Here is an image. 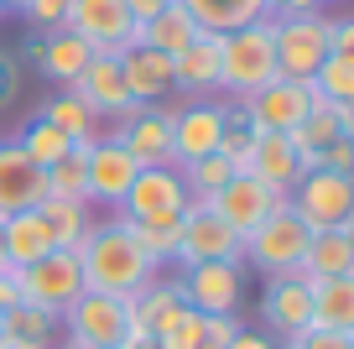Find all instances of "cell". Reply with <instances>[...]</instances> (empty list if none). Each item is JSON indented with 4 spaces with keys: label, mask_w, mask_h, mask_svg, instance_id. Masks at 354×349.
<instances>
[{
    "label": "cell",
    "mask_w": 354,
    "mask_h": 349,
    "mask_svg": "<svg viewBox=\"0 0 354 349\" xmlns=\"http://www.w3.org/2000/svg\"><path fill=\"white\" fill-rule=\"evenodd\" d=\"M47 193H57V198H78V204H88L84 146H73V152H68L63 162H53V167H47Z\"/></svg>",
    "instance_id": "39"
},
{
    "label": "cell",
    "mask_w": 354,
    "mask_h": 349,
    "mask_svg": "<svg viewBox=\"0 0 354 349\" xmlns=\"http://www.w3.org/2000/svg\"><path fill=\"white\" fill-rule=\"evenodd\" d=\"M6 6H11V0H0V11H6Z\"/></svg>",
    "instance_id": "51"
},
{
    "label": "cell",
    "mask_w": 354,
    "mask_h": 349,
    "mask_svg": "<svg viewBox=\"0 0 354 349\" xmlns=\"http://www.w3.org/2000/svg\"><path fill=\"white\" fill-rule=\"evenodd\" d=\"M172 89H183V94H209V89H219V37L198 32L172 57Z\"/></svg>",
    "instance_id": "27"
},
{
    "label": "cell",
    "mask_w": 354,
    "mask_h": 349,
    "mask_svg": "<svg viewBox=\"0 0 354 349\" xmlns=\"http://www.w3.org/2000/svg\"><path fill=\"white\" fill-rule=\"evenodd\" d=\"M0 240H6V271H26L32 261H42L53 251V235H47V219L37 208L0 219Z\"/></svg>",
    "instance_id": "26"
},
{
    "label": "cell",
    "mask_w": 354,
    "mask_h": 349,
    "mask_svg": "<svg viewBox=\"0 0 354 349\" xmlns=\"http://www.w3.org/2000/svg\"><path fill=\"white\" fill-rule=\"evenodd\" d=\"M73 37H84L94 53H125L136 32V16L125 11V0H73L63 16Z\"/></svg>",
    "instance_id": "9"
},
{
    "label": "cell",
    "mask_w": 354,
    "mask_h": 349,
    "mask_svg": "<svg viewBox=\"0 0 354 349\" xmlns=\"http://www.w3.org/2000/svg\"><path fill=\"white\" fill-rule=\"evenodd\" d=\"M261 318L271 323V334L292 339L313 323V282L297 271H281V276H266V292H261Z\"/></svg>",
    "instance_id": "15"
},
{
    "label": "cell",
    "mask_w": 354,
    "mask_h": 349,
    "mask_svg": "<svg viewBox=\"0 0 354 349\" xmlns=\"http://www.w3.org/2000/svg\"><path fill=\"white\" fill-rule=\"evenodd\" d=\"M0 271H6V240H0Z\"/></svg>",
    "instance_id": "48"
},
{
    "label": "cell",
    "mask_w": 354,
    "mask_h": 349,
    "mask_svg": "<svg viewBox=\"0 0 354 349\" xmlns=\"http://www.w3.org/2000/svg\"><path fill=\"white\" fill-rule=\"evenodd\" d=\"M245 115L255 120V131H277V136H292L302 125V115H308L313 105H323L318 94H313V84H292V78H271V84L261 89V94L240 99Z\"/></svg>",
    "instance_id": "11"
},
{
    "label": "cell",
    "mask_w": 354,
    "mask_h": 349,
    "mask_svg": "<svg viewBox=\"0 0 354 349\" xmlns=\"http://www.w3.org/2000/svg\"><path fill=\"white\" fill-rule=\"evenodd\" d=\"M26 57H37V68H42L53 84L73 89V78L88 68V57H94V47L84 42V37H73L68 26H53V32H37L32 42H26Z\"/></svg>",
    "instance_id": "17"
},
{
    "label": "cell",
    "mask_w": 354,
    "mask_h": 349,
    "mask_svg": "<svg viewBox=\"0 0 354 349\" xmlns=\"http://www.w3.org/2000/svg\"><path fill=\"white\" fill-rule=\"evenodd\" d=\"M120 78L131 89L136 105H162L172 89V57L167 53H151V47H125L120 53Z\"/></svg>",
    "instance_id": "22"
},
{
    "label": "cell",
    "mask_w": 354,
    "mask_h": 349,
    "mask_svg": "<svg viewBox=\"0 0 354 349\" xmlns=\"http://www.w3.org/2000/svg\"><path fill=\"white\" fill-rule=\"evenodd\" d=\"M21 282V303H37L47 313L63 318V307L84 292V271H78V256L73 251H47L42 261H32L26 271H16Z\"/></svg>",
    "instance_id": "8"
},
{
    "label": "cell",
    "mask_w": 354,
    "mask_h": 349,
    "mask_svg": "<svg viewBox=\"0 0 354 349\" xmlns=\"http://www.w3.org/2000/svg\"><path fill=\"white\" fill-rule=\"evenodd\" d=\"M37 214L47 219V235H53V251H78V240H84L88 229V204H78V198H57L47 193L42 204H37Z\"/></svg>",
    "instance_id": "32"
},
{
    "label": "cell",
    "mask_w": 354,
    "mask_h": 349,
    "mask_svg": "<svg viewBox=\"0 0 354 349\" xmlns=\"http://www.w3.org/2000/svg\"><path fill=\"white\" fill-rule=\"evenodd\" d=\"M219 131H224V105L172 109V167L198 162V156L219 152Z\"/></svg>",
    "instance_id": "18"
},
{
    "label": "cell",
    "mask_w": 354,
    "mask_h": 349,
    "mask_svg": "<svg viewBox=\"0 0 354 349\" xmlns=\"http://www.w3.org/2000/svg\"><path fill=\"white\" fill-rule=\"evenodd\" d=\"M16 146H21V156H26V162H37L42 172H47L53 162H63L68 152H73V141H68V136L57 131V125H47L42 115H37V120L21 131V141H16Z\"/></svg>",
    "instance_id": "36"
},
{
    "label": "cell",
    "mask_w": 354,
    "mask_h": 349,
    "mask_svg": "<svg viewBox=\"0 0 354 349\" xmlns=\"http://www.w3.org/2000/svg\"><path fill=\"white\" fill-rule=\"evenodd\" d=\"M271 42H277V73L292 84H308L318 63L328 57V16H271Z\"/></svg>",
    "instance_id": "5"
},
{
    "label": "cell",
    "mask_w": 354,
    "mask_h": 349,
    "mask_svg": "<svg viewBox=\"0 0 354 349\" xmlns=\"http://www.w3.org/2000/svg\"><path fill=\"white\" fill-rule=\"evenodd\" d=\"M240 251H245V240L209 204H198V198L183 204V235H177L172 261H183V266H193V261H240Z\"/></svg>",
    "instance_id": "7"
},
{
    "label": "cell",
    "mask_w": 354,
    "mask_h": 349,
    "mask_svg": "<svg viewBox=\"0 0 354 349\" xmlns=\"http://www.w3.org/2000/svg\"><path fill=\"white\" fill-rule=\"evenodd\" d=\"M287 208L308 229H339V224L354 219V177L313 167V172H302L297 183L287 188Z\"/></svg>",
    "instance_id": "4"
},
{
    "label": "cell",
    "mask_w": 354,
    "mask_h": 349,
    "mask_svg": "<svg viewBox=\"0 0 354 349\" xmlns=\"http://www.w3.org/2000/svg\"><path fill=\"white\" fill-rule=\"evenodd\" d=\"M318 167H328V172H349V177H354V136H339L333 146H323Z\"/></svg>",
    "instance_id": "43"
},
{
    "label": "cell",
    "mask_w": 354,
    "mask_h": 349,
    "mask_svg": "<svg viewBox=\"0 0 354 349\" xmlns=\"http://www.w3.org/2000/svg\"><path fill=\"white\" fill-rule=\"evenodd\" d=\"M177 177H183L188 198L209 204V198H214V193H219V188L234 177V162H230L224 152H209V156H198V162H183V167H177Z\"/></svg>",
    "instance_id": "35"
},
{
    "label": "cell",
    "mask_w": 354,
    "mask_h": 349,
    "mask_svg": "<svg viewBox=\"0 0 354 349\" xmlns=\"http://www.w3.org/2000/svg\"><path fill=\"white\" fill-rule=\"evenodd\" d=\"M188 313V297H183V282H146L141 292L131 297V318H136V334L156 339L162 328H172L177 318Z\"/></svg>",
    "instance_id": "25"
},
{
    "label": "cell",
    "mask_w": 354,
    "mask_h": 349,
    "mask_svg": "<svg viewBox=\"0 0 354 349\" xmlns=\"http://www.w3.org/2000/svg\"><path fill=\"white\" fill-rule=\"evenodd\" d=\"M42 198H47V172L37 162H26L16 141H6L0 146V219L37 208Z\"/></svg>",
    "instance_id": "19"
},
{
    "label": "cell",
    "mask_w": 354,
    "mask_h": 349,
    "mask_svg": "<svg viewBox=\"0 0 354 349\" xmlns=\"http://www.w3.org/2000/svg\"><path fill=\"white\" fill-rule=\"evenodd\" d=\"M73 256H78V271H84V292L136 297L146 282H156V261L120 229V219L115 224H94L78 240Z\"/></svg>",
    "instance_id": "1"
},
{
    "label": "cell",
    "mask_w": 354,
    "mask_h": 349,
    "mask_svg": "<svg viewBox=\"0 0 354 349\" xmlns=\"http://www.w3.org/2000/svg\"><path fill=\"white\" fill-rule=\"evenodd\" d=\"M198 37V26H193V16L183 11V6H162L156 16H146V21H136V32H131V47H151V53H167V57H177L183 47Z\"/></svg>",
    "instance_id": "28"
},
{
    "label": "cell",
    "mask_w": 354,
    "mask_h": 349,
    "mask_svg": "<svg viewBox=\"0 0 354 349\" xmlns=\"http://www.w3.org/2000/svg\"><path fill=\"white\" fill-rule=\"evenodd\" d=\"M136 156L125 152L115 136H104V141H88L84 146V177H88V204H104V208H120L125 193H131L136 183Z\"/></svg>",
    "instance_id": "10"
},
{
    "label": "cell",
    "mask_w": 354,
    "mask_h": 349,
    "mask_svg": "<svg viewBox=\"0 0 354 349\" xmlns=\"http://www.w3.org/2000/svg\"><path fill=\"white\" fill-rule=\"evenodd\" d=\"M136 318H131V297H110V292H78L63 307V334L68 349H120L131 339Z\"/></svg>",
    "instance_id": "3"
},
{
    "label": "cell",
    "mask_w": 354,
    "mask_h": 349,
    "mask_svg": "<svg viewBox=\"0 0 354 349\" xmlns=\"http://www.w3.org/2000/svg\"><path fill=\"white\" fill-rule=\"evenodd\" d=\"M323 0H266V16H302V11H318Z\"/></svg>",
    "instance_id": "44"
},
{
    "label": "cell",
    "mask_w": 354,
    "mask_h": 349,
    "mask_svg": "<svg viewBox=\"0 0 354 349\" xmlns=\"http://www.w3.org/2000/svg\"><path fill=\"white\" fill-rule=\"evenodd\" d=\"M230 349H287V344H271L266 334H245V328H240V334L230 339Z\"/></svg>",
    "instance_id": "46"
},
{
    "label": "cell",
    "mask_w": 354,
    "mask_h": 349,
    "mask_svg": "<svg viewBox=\"0 0 354 349\" xmlns=\"http://www.w3.org/2000/svg\"><path fill=\"white\" fill-rule=\"evenodd\" d=\"M115 141L136 156V167H172V109L167 105H136L120 115Z\"/></svg>",
    "instance_id": "12"
},
{
    "label": "cell",
    "mask_w": 354,
    "mask_h": 349,
    "mask_svg": "<svg viewBox=\"0 0 354 349\" xmlns=\"http://www.w3.org/2000/svg\"><path fill=\"white\" fill-rule=\"evenodd\" d=\"M68 6H73V0H26L21 16H26V26H37V32H53V26H63Z\"/></svg>",
    "instance_id": "42"
},
{
    "label": "cell",
    "mask_w": 354,
    "mask_h": 349,
    "mask_svg": "<svg viewBox=\"0 0 354 349\" xmlns=\"http://www.w3.org/2000/svg\"><path fill=\"white\" fill-rule=\"evenodd\" d=\"M287 349H354V334H349V328H318V323H308L302 334L287 339Z\"/></svg>",
    "instance_id": "41"
},
{
    "label": "cell",
    "mask_w": 354,
    "mask_h": 349,
    "mask_svg": "<svg viewBox=\"0 0 354 349\" xmlns=\"http://www.w3.org/2000/svg\"><path fill=\"white\" fill-rule=\"evenodd\" d=\"M203 334H209V313L188 307V313L177 318L172 328H162V334H156V349H198Z\"/></svg>",
    "instance_id": "40"
},
{
    "label": "cell",
    "mask_w": 354,
    "mask_h": 349,
    "mask_svg": "<svg viewBox=\"0 0 354 349\" xmlns=\"http://www.w3.org/2000/svg\"><path fill=\"white\" fill-rule=\"evenodd\" d=\"M281 204H287V198H281L277 188L255 183L250 172H234L230 183H224L219 193L209 198V208H214V214H219L224 224L234 229V235H240V240L250 235L255 224H266V219H271V208H281Z\"/></svg>",
    "instance_id": "13"
},
{
    "label": "cell",
    "mask_w": 354,
    "mask_h": 349,
    "mask_svg": "<svg viewBox=\"0 0 354 349\" xmlns=\"http://www.w3.org/2000/svg\"><path fill=\"white\" fill-rule=\"evenodd\" d=\"M308 84L323 105H354V63H344V57H323Z\"/></svg>",
    "instance_id": "38"
},
{
    "label": "cell",
    "mask_w": 354,
    "mask_h": 349,
    "mask_svg": "<svg viewBox=\"0 0 354 349\" xmlns=\"http://www.w3.org/2000/svg\"><path fill=\"white\" fill-rule=\"evenodd\" d=\"M255 120L245 115V105L234 99V105H224V131H219V152L234 162V172L245 167V156H250V146H255Z\"/></svg>",
    "instance_id": "37"
},
{
    "label": "cell",
    "mask_w": 354,
    "mask_h": 349,
    "mask_svg": "<svg viewBox=\"0 0 354 349\" xmlns=\"http://www.w3.org/2000/svg\"><path fill=\"white\" fill-rule=\"evenodd\" d=\"M339 136H354V105H313L302 115V125L292 131V146L302 156V172H313L323 156V146H333Z\"/></svg>",
    "instance_id": "21"
},
{
    "label": "cell",
    "mask_w": 354,
    "mask_h": 349,
    "mask_svg": "<svg viewBox=\"0 0 354 349\" xmlns=\"http://www.w3.org/2000/svg\"><path fill=\"white\" fill-rule=\"evenodd\" d=\"M0 349H21V344H6V339H0Z\"/></svg>",
    "instance_id": "49"
},
{
    "label": "cell",
    "mask_w": 354,
    "mask_h": 349,
    "mask_svg": "<svg viewBox=\"0 0 354 349\" xmlns=\"http://www.w3.org/2000/svg\"><path fill=\"white\" fill-rule=\"evenodd\" d=\"M11 6H16V11H21V6H26V0H11Z\"/></svg>",
    "instance_id": "50"
},
{
    "label": "cell",
    "mask_w": 354,
    "mask_h": 349,
    "mask_svg": "<svg viewBox=\"0 0 354 349\" xmlns=\"http://www.w3.org/2000/svg\"><path fill=\"white\" fill-rule=\"evenodd\" d=\"M177 6L209 37H230V32H240V26H250V21L266 16V0H177Z\"/></svg>",
    "instance_id": "29"
},
{
    "label": "cell",
    "mask_w": 354,
    "mask_h": 349,
    "mask_svg": "<svg viewBox=\"0 0 354 349\" xmlns=\"http://www.w3.org/2000/svg\"><path fill=\"white\" fill-rule=\"evenodd\" d=\"M183 204H188V188H183L177 167H141L125 204H120V214L141 219V214H167V208H183Z\"/></svg>",
    "instance_id": "24"
},
{
    "label": "cell",
    "mask_w": 354,
    "mask_h": 349,
    "mask_svg": "<svg viewBox=\"0 0 354 349\" xmlns=\"http://www.w3.org/2000/svg\"><path fill=\"white\" fill-rule=\"evenodd\" d=\"M73 94L84 99L94 115H131L136 109L131 89H125V78H120V53H94L88 57V68L73 78Z\"/></svg>",
    "instance_id": "16"
},
{
    "label": "cell",
    "mask_w": 354,
    "mask_h": 349,
    "mask_svg": "<svg viewBox=\"0 0 354 349\" xmlns=\"http://www.w3.org/2000/svg\"><path fill=\"white\" fill-rule=\"evenodd\" d=\"M162 6H172V0H125V11L136 16V21H146V16H156Z\"/></svg>",
    "instance_id": "47"
},
{
    "label": "cell",
    "mask_w": 354,
    "mask_h": 349,
    "mask_svg": "<svg viewBox=\"0 0 354 349\" xmlns=\"http://www.w3.org/2000/svg\"><path fill=\"white\" fill-rule=\"evenodd\" d=\"M240 172H250L255 183L277 188V193L287 198V188L302 177V156H297V146H292V136L261 131V136H255V146H250V156H245V167H240Z\"/></svg>",
    "instance_id": "20"
},
{
    "label": "cell",
    "mask_w": 354,
    "mask_h": 349,
    "mask_svg": "<svg viewBox=\"0 0 354 349\" xmlns=\"http://www.w3.org/2000/svg\"><path fill=\"white\" fill-rule=\"evenodd\" d=\"M177 282H183L188 307H198V313H234L240 292H245V266L240 261H193Z\"/></svg>",
    "instance_id": "14"
},
{
    "label": "cell",
    "mask_w": 354,
    "mask_h": 349,
    "mask_svg": "<svg viewBox=\"0 0 354 349\" xmlns=\"http://www.w3.org/2000/svg\"><path fill=\"white\" fill-rule=\"evenodd\" d=\"M16 303H21V282H16V271H0V313Z\"/></svg>",
    "instance_id": "45"
},
{
    "label": "cell",
    "mask_w": 354,
    "mask_h": 349,
    "mask_svg": "<svg viewBox=\"0 0 354 349\" xmlns=\"http://www.w3.org/2000/svg\"><path fill=\"white\" fill-rule=\"evenodd\" d=\"M297 276L308 282H323V276H354V229H313L308 235V251L297 261Z\"/></svg>",
    "instance_id": "23"
},
{
    "label": "cell",
    "mask_w": 354,
    "mask_h": 349,
    "mask_svg": "<svg viewBox=\"0 0 354 349\" xmlns=\"http://www.w3.org/2000/svg\"><path fill=\"white\" fill-rule=\"evenodd\" d=\"M313 323L318 328H349L354 334V276H323V282H313Z\"/></svg>",
    "instance_id": "33"
},
{
    "label": "cell",
    "mask_w": 354,
    "mask_h": 349,
    "mask_svg": "<svg viewBox=\"0 0 354 349\" xmlns=\"http://www.w3.org/2000/svg\"><path fill=\"white\" fill-rule=\"evenodd\" d=\"M271 78H281L277 73V42H271V16L219 37V89L230 99L261 94Z\"/></svg>",
    "instance_id": "2"
},
{
    "label": "cell",
    "mask_w": 354,
    "mask_h": 349,
    "mask_svg": "<svg viewBox=\"0 0 354 349\" xmlns=\"http://www.w3.org/2000/svg\"><path fill=\"white\" fill-rule=\"evenodd\" d=\"M53 334H57V313L37 303H16L0 313V339L6 344H21V349H53Z\"/></svg>",
    "instance_id": "31"
},
{
    "label": "cell",
    "mask_w": 354,
    "mask_h": 349,
    "mask_svg": "<svg viewBox=\"0 0 354 349\" xmlns=\"http://www.w3.org/2000/svg\"><path fill=\"white\" fill-rule=\"evenodd\" d=\"M120 229L131 235L136 245H141L146 256H151L156 266H167V261L177 256V235H183V208H167V214H141V219L120 214Z\"/></svg>",
    "instance_id": "30"
},
{
    "label": "cell",
    "mask_w": 354,
    "mask_h": 349,
    "mask_svg": "<svg viewBox=\"0 0 354 349\" xmlns=\"http://www.w3.org/2000/svg\"><path fill=\"white\" fill-rule=\"evenodd\" d=\"M42 120L47 125H57V131L68 136L73 146H88V141H100V115L84 105V99L73 94V89H63L57 99H47V109H42Z\"/></svg>",
    "instance_id": "34"
},
{
    "label": "cell",
    "mask_w": 354,
    "mask_h": 349,
    "mask_svg": "<svg viewBox=\"0 0 354 349\" xmlns=\"http://www.w3.org/2000/svg\"><path fill=\"white\" fill-rule=\"evenodd\" d=\"M308 235H313V229L302 224L287 204H281V208H271V219H266V224H255L250 235H245V251H240V256L255 266V271H266V276L297 271L302 251H308Z\"/></svg>",
    "instance_id": "6"
}]
</instances>
